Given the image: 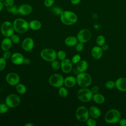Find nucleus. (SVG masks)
<instances>
[{"mask_svg":"<svg viewBox=\"0 0 126 126\" xmlns=\"http://www.w3.org/2000/svg\"><path fill=\"white\" fill-rule=\"evenodd\" d=\"M75 46V50L78 52H80L82 51L84 48V43L79 41L78 42V43L76 44Z\"/></svg>","mask_w":126,"mask_h":126,"instance_id":"e433bc0d","label":"nucleus"},{"mask_svg":"<svg viewBox=\"0 0 126 126\" xmlns=\"http://www.w3.org/2000/svg\"><path fill=\"white\" fill-rule=\"evenodd\" d=\"M90 90H91L92 93H93V94H96V93H98L99 90V88L98 86L94 85V86H93L91 88Z\"/></svg>","mask_w":126,"mask_h":126,"instance_id":"37998d69","label":"nucleus"},{"mask_svg":"<svg viewBox=\"0 0 126 126\" xmlns=\"http://www.w3.org/2000/svg\"><path fill=\"white\" fill-rule=\"evenodd\" d=\"M92 34L90 30L86 29H83L80 30L77 35V38L79 42L83 43L88 42L91 38Z\"/></svg>","mask_w":126,"mask_h":126,"instance_id":"9b49d317","label":"nucleus"},{"mask_svg":"<svg viewBox=\"0 0 126 126\" xmlns=\"http://www.w3.org/2000/svg\"><path fill=\"white\" fill-rule=\"evenodd\" d=\"M61 68L62 71L65 73H69L72 68V63L70 60L65 58L61 61Z\"/></svg>","mask_w":126,"mask_h":126,"instance_id":"ddd939ff","label":"nucleus"},{"mask_svg":"<svg viewBox=\"0 0 126 126\" xmlns=\"http://www.w3.org/2000/svg\"><path fill=\"white\" fill-rule=\"evenodd\" d=\"M93 93L90 89L88 88H81L77 93V98L83 102H88L92 99Z\"/></svg>","mask_w":126,"mask_h":126,"instance_id":"39448f33","label":"nucleus"},{"mask_svg":"<svg viewBox=\"0 0 126 126\" xmlns=\"http://www.w3.org/2000/svg\"><path fill=\"white\" fill-rule=\"evenodd\" d=\"M115 82V88L121 92H126V78L124 77H121L116 79Z\"/></svg>","mask_w":126,"mask_h":126,"instance_id":"4468645a","label":"nucleus"},{"mask_svg":"<svg viewBox=\"0 0 126 126\" xmlns=\"http://www.w3.org/2000/svg\"><path fill=\"white\" fill-rule=\"evenodd\" d=\"M106 39L105 37L102 35H99L97 36L96 38V43L97 45L99 46H101L105 43Z\"/></svg>","mask_w":126,"mask_h":126,"instance_id":"cd10ccee","label":"nucleus"},{"mask_svg":"<svg viewBox=\"0 0 126 126\" xmlns=\"http://www.w3.org/2000/svg\"><path fill=\"white\" fill-rule=\"evenodd\" d=\"M75 116L79 121L86 122L90 116L88 109L84 106L78 107L75 112Z\"/></svg>","mask_w":126,"mask_h":126,"instance_id":"6e6552de","label":"nucleus"},{"mask_svg":"<svg viewBox=\"0 0 126 126\" xmlns=\"http://www.w3.org/2000/svg\"><path fill=\"white\" fill-rule=\"evenodd\" d=\"M34 125L31 123H27L25 125V126H33Z\"/></svg>","mask_w":126,"mask_h":126,"instance_id":"8fccbe9b","label":"nucleus"},{"mask_svg":"<svg viewBox=\"0 0 126 126\" xmlns=\"http://www.w3.org/2000/svg\"><path fill=\"white\" fill-rule=\"evenodd\" d=\"M9 108L5 103L0 104V114H4L7 112Z\"/></svg>","mask_w":126,"mask_h":126,"instance_id":"72a5a7b5","label":"nucleus"},{"mask_svg":"<svg viewBox=\"0 0 126 126\" xmlns=\"http://www.w3.org/2000/svg\"><path fill=\"white\" fill-rule=\"evenodd\" d=\"M81 0H70V2L72 4L77 5L81 2Z\"/></svg>","mask_w":126,"mask_h":126,"instance_id":"49530a36","label":"nucleus"},{"mask_svg":"<svg viewBox=\"0 0 126 126\" xmlns=\"http://www.w3.org/2000/svg\"><path fill=\"white\" fill-rule=\"evenodd\" d=\"M78 42V40L77 37L74 36H69L64 40V44L69 47L75 46Z\"/></svg>","mask_w":126,"mask_h":126,"instance_id":"5701e85b","label":"nucleus"},{"mask_svg":"<svg viewBox=\"0 0 126 126\" xmlns=\"http://www.w3.org/2000/svg\"><path fill=\"white\" fill-rule=\"evenodd\" d=\"M24 63L26 64H29L30 63V61L28 58H25L24 60Z\"/></svg>","mask_w":126,"mask_h":126,"instance_id":"de8ad7c7","label":"nucleus"},{"mask_svg":"<svg viewBox=\"0 0 126 126\" xmlns=\"http://www.w3.org/2000/svg\"><path fill=\"white\" fill-rule=\"evenodd\" d=\"M11 55H11V53L9 51H4V53L3 54L2 57L4 59H5L6 60H7L11 58Z\"/></svg>","mask_w":126,"mask_h":126,"instance_id":"79ce46f5","label":"nucleus"},{"mask_svg":"<svg viewBox=\"0 0 126 126\" xmlns=\"http://www.w3.org/2000/svg\"><path fill=\"white\" fill-rule=\"evenodd\" d=\"M103 50L100 46L98 45L94 46L91 51V54L93 58L95 60H99L103 55Z\"/></svg>","mask_w":126,"mask_h":126,"instance_id":"f3484780","label":"nucleus"},{"mask_svg":"<svg viewBox=\"0 0 126 126\" xmlns=\"http://www.w3.org/2000/svg\"><path fill=\"white\" fill-rule=\"evenodd\" d=\"M14 27L13 23L8 21L3 22L0 26L1 33L4 37H10L14 33Z\"/></svg>","mask_w":126,"mask_h":126,"instance_id":"0eeeda50","label":"nucleus"},{"mask_svg":"<svg viewBox=\"0 0 126 126\" xmlns=\"http://www.w3.org/2000/svg\"><path fill=\"white\" fill-rule=\"evenodd\" d=\"M68 94V90L66 89V88L62 86L59 88V94L60 95V96L62 97H65L67 96Z\"/></svg>","mask_w":126,"mask_h":126,"instance_id":"c85d7f7f","label":"nucleus"},{"mask_svg":"<svg viewBox=\"0 0 126 126\" xmlns=\"http://www.w3.org/2000/svg\"><path fill=\"white\" fill-rule=\"evenodd\" d=\"M76 83V78L73 76H68L64 79V85L67 88H72Z\"/></svg>","mask_w":126,"mask_h":126,"instance_id":"aec40b11","label":"nucleus"},{"mask_svg":"<svg viewBox=\"0 0 126 126\" xmlns=\"http://www.w3.org/2000/svg\"><path fill=\"white\" fill-rule=\"evenodd\" d=\"M101 49L103 50V51H106L109 49V46L105 43L104 44H103L102 46H101Z\"/></svg>","mask_w":126,"mask_h":126,"instance_id":"a18cd8bd","label":"nucleus"},{"mask_svg":"<svg viewBox=\"0 0 126 126\" xmlns=\"http://www.w3.org/2000/svg\"><path fill=\"white\" fill-rule=\"evenodd\" d=\"M3 6H4V5H3V2L1 1H0V12L2 10Z\"/></svg>","mask_w":126,"mask_h":126,"instance_id":"09e8293b","label":"nucleus"},{"mask_svg":"<svg viewBox=\"0 0 126 126\" xmlns=\"http://www.w3.org/2000/svg\"><path fill=\"white\" fill-rule=\"evenodd\" d=\"M119 124L121 126H126V119L121 118L119 122Z\"/></svg>","mask_w":126,"mask_h":126,"instance_id":"c03bdc74","label":"nucleus"},{"mask_svg":"<svg viewBox=\"0 0 126 126\" xmlns=\"http://www.w3.org/2000/svg\"><path fill=\"white\" fill-rule=\"evenodd\" d=\"M77 84L81 88H88L92 82L91 76L86 72H79L76 76Z\"/></svg>","mask_w":126,"mask_h":126,"instance_id":"7ed1b4c3","label":"nucleus"},{"mask_svg":"<svg viewBox=\"0 0 126 126\" xmlns=\"http://www.w3.org/2000/svg\"><path fill=\"white\" fill-rule=\"evenodd\" d=\"M32 11V6L29 4H23L18 7L19 14L22 15H28L30 14Z\"/></svg>","mask_w":126,"mask_h":126,"instance_id":"dca6fc26","label":"nucleus"},{"mask_svg":"<svg viewBox=\"0 0 126 126\" xmlns=\"http://www.w3.org/2000/svg\"><path fill=\"white\" fill-rule=\"evenodd\" d=\"M34 47V41L31 37L25 38L22 43V47L26 51L29 52L32 50Z\"/></svg>","mask_w":126,"mask_h":126,"instance_id":"2eb2a0df","label":"nucleus"},{"mask_svg":"<svg viewBox=\"0 0 126 126\" xmlns=\"http://www.w3.org/2000/svg\"><path fill=\"white\" fill-rule=\"evenodd\" d=\"M105 87L107 89L112 90L115 87V82L112 80H108L105 82Z\"/></svg>","mask_w":126,"mask_h":126,"instance_id":"7c9ffc66","label":"nucleus"},{"mask_svg":"<svg viewBox=\"0 0 126 126\" xmlns=\"http://www.w3.org/2000/svg\"><path fill=\"white\" fill-rule=\"evenodd\" d=\"M88 68V63L85 60H81L77 63L76 69L79 72H86Z\"/></svg>","mask_w":126,"mask_h":126,"instance_id":"4be33fe9","label":"nucleus"},{"mask_svg":"<svg viewBox=\"0 0 126 126\" xmlns=\"http://www.w3.org/2000/svg\"><path fill=\"white\" fill-rule=\"evenodd\" d=\"M51 65L52 68L55 70H58L61 68V63L56 60L51 62Z\"/></svg>","mask_w":126,"mask_h":126,"instance_id":"473e14b6","label":"nucleus"},{"mask_svg":"<svg viewBox=\"0 0 126 126\" xmlns=\"http://www.w3.org/2000/svg\"><path fill=\"white\" fill-rule=\"evenodd\" d=\"M10 59L12 63L14 64L20 65L24 63L25 58L22 54L16 52L12 54Z\"/></svg>","mask_w":126,"mask_h":126,"instance_id":"a211bd4d","label":"nucleus"},{"mask_svg":"<svg viewBox=\"0 0 126 126\" xmlns=\"http://www.w3.org/2000/svg\"><path fill=\"white\" fill-rule=\"evenodd\" d=\"M7 83L11 86H16L20 81L19 75L14 72H10L8 73L5 78Z\"/></svg>","mask_w":126,"mask_h":126,"instance_id":"f8f14e48","label":"nucleus"},{"mask_svg":"<svg viewBox=\"0 0 126 126\" xmlns=\"http://www.w3.org/2000/svg\"><path fill=\"white\" fill-rule=\"evenodd\" d=\"M86 122L87 125H88V126H96V122L95 119L92 117L89 118Z\"/></svg>","mask_w":126,"mask_h":126,"instance_id":"f704fd0d","label":"nucleus"},{"mask_svg":"<svg viewBox=\"0 0 126 126\" xmlns=\"http://www.w3.org/2000/svg\"><path fill=\"white\" fill-rule=\"evenodd\" d=\"M4 0H0V1H3Z\"/></svg>","mask_w":126,"mask_h":126,"instance_id":"3c124183","label":"nucleus"},{"mask_svg":"<svg viewBox=\"0 0 126 126\" xmlns=\"http://www.w3.org/2000/svg\"><path fill=\"white\" fill-rule=\"evenodd\" d=\"M55 2V0H44V4L47 7H52Z\"/></svg>","mask_w":126,"mask_h":126,"instance_id":"ea45409f","label":"nucleus"},{"mask_svg":"<svg viewBox=\"0 0 126 126\" xmlns=\"http://www.w3.org/2000/svg\"><path fill=\"white\" fill-rule=\"evenodd\" d=\"M92 99L95 103L97 104H103L105 100L104 96L102 94L99 93L93 94Z\"/></svg>","mask_w":126,"mask_h":126,"instance_id":"b1692460","label":"nucleus"},{"mask_svg":"<svg viewBox=\"0 0 126 126\" xmlns=\"http://www.w3.org/2000/svg\"><path fill=\"white\" fill-rule=\"evenodd\" d=\"M63 10V9L59 6H54L52 8L51 12L55 15H61Z\"/></svg>","mask_w":126,"mask_h":126,"instance_id":"c756f323","label":"nucleus"},{"mask_svg":"<svg viewBox=\"0 0 126 126\" xmlns=\"http://www.w3.org/2000/svg\"><path fill=\"white\" fill-rule=\"evenodd\" d=\"M12 42L10 37H5L1 41V49L4 51H9L12 46Z\"/></svg>","mask_w":126,"mask_h":126,"instance_id":"412c9836","label":"nucleus"},{"mask_svg":"<svg viewBox=\"0 0 126 126\" xmlns=\"http://www.w3.org/2000/svg\"><path fill=\"white\" fill-rule=\"evenodd\" d=\"M6 9L8 12L11 13L13 15H17L18 14H19L18 7H17L14 4L8 7H6Z\"/></svg>","mask_w":126,"mask_h":126,"instance_id":"bb28decb","label":"nucleus"},{"mask_svg":"<svg viewBox=\"0 0 126 126\" xmlns=\"http://www.w3.org/2000/svg\"><path fill=\"white\" fill-rule=\"evenodd\" d=\"M41 57L45 61L52 62L57 57V53L55 50L52 48H45L40 52Z\"/></svg>","mask_w":126,"mask_h":126,"instance_id":"423d86ee","label":"nucleus"},{"mask_svg":"<svg viewBox=\"0 0 126 126\" xmlns=\"http://www.w3.org/2000/svg\"><path fill=\"white\" fill-rule=\"evenodd\" d=\"M3 3L4 6L6 7H8L14 4V0H4L3 1Z\"/></svg>","mask_w":126,"mask_h":126,"instance_id":"a19ab883","label":"nucleus"},{"mask_svg":"<svg viewBox=\"0 0 126 126\" xmlns=\"http://www.w3.org/2000/svg\"><path fill=\"white\" fill-rule=\"evenodd\" d=\"M14 31L18 33H24L29 28V23L24 19L18 18L14 20L13 23Z\"/></svg>","mask_w":126,"mask_h":126,"instance_id":"20e7f679","label":"nucleus"},{"mask_svg":"<svg viewBox=\"0 0 126 126\" xmlns=\"http://www.w3.org/2000/svg\"><path fill=\"white\" fill-rule=\"evenodd\" d=\"M89 115L91 117L97 119L99 118L101 116V110L97 106L92 105L88 109Z\"/></svg>","mask_w":126,"mask_h":126,"instance_id":"6ab92c4d","label":"nucleus"},{"mask_svg":"<svg viewBox=\"0 0 126 126\" xmlns=\"http://www.w3.org/2000/svg\"><path fill=\"white\" fill-rule=\"evenodd\" d=\"M16 90L19 94H23L26 93L27 88L24 85L18 83L16 85Z\"/></svg>","mask_w":126,"mask_h":126,"instance_id":"a878e982","label":"nucleus"},{"mask_svg":"<svg viewBox=\"0 0 126 126\" xmlns=\"http://www.w3.org/2000/svg\"><path fill=\"white\" fill-rule=\"evenodd\" d=\"M12 43H14L15 44H18L20 41V38L19 36L16 34H13L10 37Z\"/></svg>","mask_w":126,"mask_h":126,"instance_id":"c9c22d12","label":"nucleus"},{"mask_svg":"<svg viewBox=\"0 0 126 126\" xmlns=\"http://www.w3.org/2000/svg\"><path fill=\"white\" fill-rule=\"evenodd\" d=\"M57 57L61 61L66 58V53L63 50H60L57 53Z\"/></svg>","mask_w":126,"mask_h":126,"instance_id":"4c0bfd02","label":"nucleus"},{"mask_svg":"<svg viewBox=\"0 0 126 126\" xmlns=\"http://www.w3.org/2000/svg\"><path fill=\"white\" fill-rule=\"evenodd\" d=\"M60 19L63 24L70 26L77 22L78 17L76 14L73 11L64 10L60 15Z\"/></svg>","mask_w":126,"mask_h":126,"instance_id":"f257e3e1","label":"nucleus"},{"mask_svg":"<svg viewBox=\"0 0 126 126\" xmlns=\"http://www.w3.org/2000/svg\"><path fill=\"white\" fill-rule=\"evenodd\" d=\"M29 28L33 31H37L39 30L42 26L41 22L37 20H33L29 23Z\"/></svg>","mask_w":126,"mask_h":126,"instance_id":"393cba45","label":"nucleus"},{"mask_svg":"<svg viewBox=\"0 0 126 126\" xmlns=\"http://www.w3.org/2000/svg\"><path fill=\"white\" fill-rule=\"evenodd\" d=\"M81 60V57L78 54L74 55L71 58V61L73 64H77Z\"/></svg>","mask_w":126,"mask_h":126,"instance_id":"2f4dec72","label":"nucleus"},{"mask_svg":"<svg viewBox=\"0 0 126 126\" xmlns=\"http://www.w3.org/2000/svg\"><path fill=\"white\" fill-rule=\"evenodd\" d=\"M121 114L120 111L116 109H111L105 113L104 119L106 123L110 124H114L119 123L121 119Z\"/></svg>","mask_w":126,"mask_h":126,"instance_id":"f03ea898","label":"nucleus"},{"mask_svg":"<svg viewBox=\"0 0 126 126\" xmlns=\"http://www.w3.org/2000/svg\"><path fill=\"white\" fill-rule=\"evenodd\" d=\"M64 78L59 73H55L52 74L49 78V84L56 88H60L64 84Z\"/></svg>","mask_w":126,"mask_h":126,"instance_id":"1a4fd4ad","label":"nucleus"},{"mask_svg":"<svg viewBox=\"0 0 126 126\" xmlns=\"http://www.w3.org/2000/svg\"><path fill=\"white\" fill-rule=\"evenodd\" d=\"M21 101L20 97L15 94H8L5 99V103L9 108H15L17 107Z\"/></svg>","mask_w":126,"mask_h":126,"instance_id":"9d476101","label":"nucleus"},{"mask_svg":"<svg viewBox=\"0 0 126 126\" xmlns=\"http://www.w3.org/2000/svg\"><path fill=\"white\" fill-rule=\"evenodd\" d=\"M6 61L3 57H0V71H2L5 67L6 64Z\"/></svg>","mask_w":126,"mask_h":126,"instance_id":"58836bf2","label":"nucleus"}]
</instances>
